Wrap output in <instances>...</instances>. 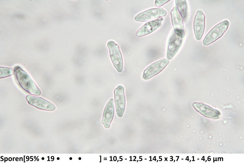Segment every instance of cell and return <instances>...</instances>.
<instances>
[{
	"instance_id": "obj_1",
	"label": "cell",
	"mask_w": 244,
	"mask_h": 163,
	"mask_svg": "<svg viewBox=\"0 0 244 163\" xmlns=\"http://www.w3.org/2000/svg\"><path fill=\"white\" fill-rule=\"evenodd\" d=\"M15 77L19 86L24 90L33 95L39 96L41 91L29 74L19 66L13 71Z\"/></svg>"
},
{
	"instance_id": "obj_2",
	"label": "cell",
	"mask_w": 244,
	"mask_h": 163,
	"mask_svg": "<svg viewBox=\"0 0 244 163\" xmlns=\"http://www.w3.org/2000/svg\"><path fill=\"white\" fill-rule=\"evenodd\" d=\"M229 24V21L225 20L215 25L205 37L203 42V44L209 45L220 38L227 30Z\"/></svg>"
},
{
	"instance_id": "obj_3",
	"label": "cell",
	"mask_w": 244,
	"mask_h": 163,
	"mask_svg": "<svg viewBox=\"0 0 244 163\" xmlns=\"http://www.w3.org/2000/svg\"><path fill=\"white\" fill-rule=\"evenodd\" d=\"M107 46L114 67L118 72H121L123 69V60L119 46L113 41H109L107 43Z\"/></svg>"
},
{
	"instance_id": "obj_4",
	"label": "cell",
	"mask_w": 244,
	"mask_h": 163,
	"mask_svg": "<svg viewBox=\"0 0 244 163\" xmlns=\"http://www.w3.org/2000/svg\"><path fill=\"white\" fill-rule=\"evenodd\" d=\"M169 61L168 59L164 58L152 64L144 70L143 78L148 80L158 74L165 68Z\"/></svg>"
},
{
	"instance_id": "obj_5",
	"label": "cell",
	"mask_w": 244,
	"mask_h": 163,
	"mask_svg": "<svg viewBox=\"0 0 244 163\" xmlns=\"http://www.w3.org/2000/svg\"><path fill=\"white\" fill-rule=\"evenodd\" d=\"M115 104L117 116L121 117L124 112L126 104L124 89L122 85H118L114 91Z\"/></svg>"
},
{
	"instance_id": "obj_6",
	"label": "cell",
	"mask_w": 244,
	"mask_h": 163,
	"mask_svg": "<svg viewBox=\"0 0 244 163\" xmlns=\"http://www.w3.org/2000/svg\"><path fill=\"white\" fill-rule=\"evenodd\" d=\"M167 12L161 8H152L137 14L135 17V20L144 22L154 18L164 17Z\"/></svg>"
},
{
	"instance_id": "obj_7",
	"label": "cell",
	"mask_w": 244,
	"mask_h": 163,
	"mask_svg": "<svg viewBox=\"0 0 244 163\" xmlns=\"http://www.w3.org/2000/svg\"><path fill=\"white\" fill-rule=\"evenodd\" d=\"M26 99L29 104L38 109L48 111H53L56 109L54 105L41 97L27 95Z\"/></svg>"
},
{
	"instance_id": "obj_8",
	"label": "cell",
	"mask_w": 244,
	"mask_h": 163,
	"mask_svg": "<svg viewBox=\"0 0 244 163\" xmlns=\"http://www.w3.org/2000/svg\"><path fill=\"white\" fill-rule=\"evenodd\" d=\"M170 14L174 32L179 37L183 38L184 36L183 21L176 6L173 8Z\"/></svg>"
},
{
	"instance_id": "obj_9",
	"label": "cell",
	"mask_w": 244,
	"mask_h": 163,
	"mask_svg": "<svg viewBox=\"0 0 244 163\" xmlns=\"http://www.w3.org/2000/svg\"><path fill=\"white\" fill-rule=\"evenodd\" d=\"M205 26V18L203 12L198 11L195 17L193 22L194 30L197 40H200L204 32Z\"/></svg>"
},
{
	"instance_id": "obj_10",
	"label": "cell",
	"mask_w": 244,
	"mask_h": 163,
	"mask_svg": "<svg viewBox=\"0 0 244 163\" xmlns=\"http://www.w3.org/2000/svg\"><path fill=\"white\" fill-rule=\"evenodd\" d=\"M182 38L173 32L171 35L168 43L167 55V59L171 60L177 53L181 46Z\"/></svg>"
},
{
	"instance_id": "obj_11",
	"label": "cell",
	"mask_w": 244,
	"mask_h": 163,
	"mask_svg": "<svg viewBox=\"0 0 244 163\" xmlns=\"http://www.w3.org/2000/svg\"><path fill=\"white\" fill-rule=\"evenodd\" d=\"M192 105L198 112L206 117L217 119L220 116V113L218 110L203 103L194 102Z\"/></svg>"
},
{
	"instance_id": "obj_12",
	"label": "cell",
	"mask_w": 244,
	"mask_h": 163,
	"mask_svg": "<svg viewBox=\"0 0 244 163\" xmlns=\"http://www.w3.org/2000/svg\"><path fill=\"white\" fill-rule=\"evenodd\" d=\"M163 20V18H159L146 22L138 31L136 35L141 37L151 33L160 26Z\"/></svg>"
},
{
	"instance_id": "obj_13",
	"label": "cell",
	"mask_w": 244,
	"mask_h": 163,
	"mask_svg": "<svg viewBox=\"0 0 244 163\" xmlns=\"http://www.w3.org/2000/svg\"><path fill=\"white\" fill-rule=\"evenodd\" d=\"M114 112L113 99L111 98L107 102L103 113L102 123L106 128H109L113 120Z\"/></svg>"
},
{
	"instance_id": "obj_14",
	"label": "cell",
	"mask_w": 244,
	"mask_h": 163,
	"mask_svg": "<svg viewBox=\"0 0 244 163\" xmlns=\"http://www.w3.org/2000/svg\"><path fill=\"white\" fill-rule=\"evenodd\" d=\"M175 4L182 18L185 20L187 15V4L186 0H176Z\"/></svg>"
},
{
	"instance_id": "obj_15",
	"label": "cell",
	"mask_w": 244,
	"mask_h": 163,
	"mask_svg": "<svg viewBox=\"0 0 244 163\" xmlns=\"http://www.w3.org/2000/svg\"><path fill=\"white\" fill-rule=\"evenodd\" d=\"M0 78H3L11 76L13 73V70L9 68L0 67Z\"/></svg>"
},
{
	"instance_id": "obj_16",
	"label": "cell",
	"mask_w": 244,
	"mask_h": 163,
	"mask_svg": "<svg viewBox=\"0 0 244 163\" xmlns=\"http://www.w3.org/2000/svg\"><path fill=\"white\" fill-rule=\"evenodd\" d=\"M170 0H156L155 1V5L157 7L160 6L169 2Z\"/></svg>"
}]
</instances>
